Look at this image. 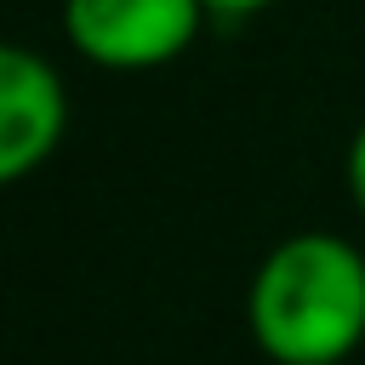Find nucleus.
<instances>
[{
  "label": "nucleus",
  "instance_id": "nucleus-1",
  "mask_svg": "<svg viewBox=\"0 0 365 365\" xmlns=\"http://www.w3.org/2000/svg\"><path fill=\"white\" fill-rule=\"evenodd\" d=\"M245 319L274 365H342L365 342V251L342 234L279 240L251 274Z\"/></svg>",
  "mask_w": 365,
  "mask_h": 365
},
{
  "label": "nucleus",
  "instance_id": "nucleus-2",
  "mask_svg": "<svg viewBox=\"0 0 365 365\" xmlns=\"http://www.w3.org/2000/svg\"><path fill=\"white\" fill-rule=\"evenodd\" d=\"M205 0H63V34L68 46L108 74H143L177 63L200 29Z\"/></svg>",
  "mask_w": 365,
  "mask_h": 365
},
{
  "label": "nucleus",
  "instance_id": "nucleus-3",
  "mask_svg": "<svg viewBox=\"0 0 365 365\" xmlns=\"http://www.w3.org/2000/svg\"><path fill=\"white\" fill-rule=\"evenodd\" d=\"M63 131H68L63 74L40 51L0 40V188L40 171L57 154Z\"/></svg>",
  "mask_w": 365,
  "mask_h": 365
},
{
  "label": "nucleus",
  "instance_id": "nucleus-4",
  "mask_svg": "<svg viewBox=\"0 0 365 365\" xmlns=\"http://www.w3.org/2000/svg\"><path fill=\"white\" fill-rule=\"evenodd\" d=\"M342 171H348V194H354V205H359V217H365V125L354 131V143H348V160H342Z\"/></svg>",
  "mask_w": 365,
  "mask_h": 365
},
{
  "label": "nucleus",
  "instance_id": "nucleus-5",
  "mask_svg": "<svg viewBox=\"0 0 365 365\" xmlns=\"http://www.w3.org/2000/svg\"><path fill=\"white\" fill-rule=\"evenodd\" d=\"M268 6H279V0H205L211 17H251V11H268Z\"/></svg>",
  "mask_w": 365,
  "mask_h": 365
}]
</instances>
